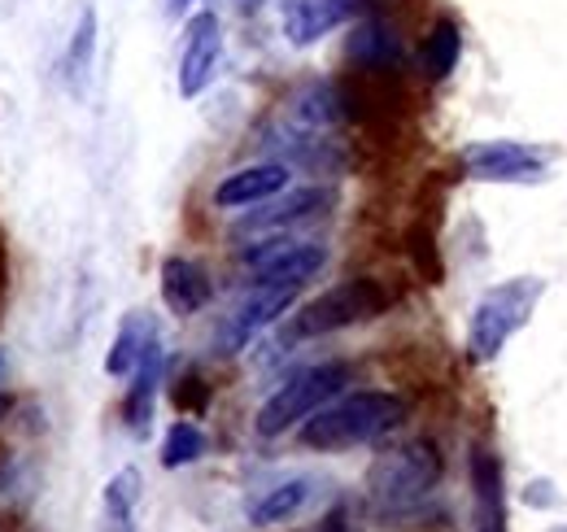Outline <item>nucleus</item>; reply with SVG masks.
<instances>
[{
  "mask_svg": "<svg viewBox=\"0 0 567 532\" xmlns=\"http://www.w3.org/2000/svg\"><path fill=\"white\" fill-rule=\"evenodd\" d=\"M389 293L380 279L371 275H354V279H341L332 284L328 293L310 297L292 324H288V336L292 340H319V336H332V332H346V328H358V324H371L389 310Z\"/></svg>",
  "mask_w": 567,
  "mask_h": 532,
  "instance_id": "obj_5",
  "label": "nucleus"
},
{
  "mask_svg": "<svg viewBox=\"0 0 567 532\" xmlns=\"http://www.w3.org/2000/svg\"><path fill=\"white\" fill-rule=\"evenodd\" d=\"M542 297H546V279H537V275H511L494 288H485L467 319V358L481 367L494 362L506 349V340L528 328Z\"/></svg>",
  "mask_w": 567,
  "mask_h": 532,
  "instance_id": "obj_3",
  "label": "nucleus"
},
{
  "mask_svg": "<svg viewBox=\"0 0 567 532\" xmlns=\"http://www.w3.org/2000/svg\"><path fill=\"white\" fill-rule=\"evenodd\" d=\"M406 419V401L384 389H362V393H341L328 406H319L306 423H301V446L315 454H346L358 446H371L380 437H389L398 423Z\"/></svg>",
  "mask_w": 567,
  "mask_h": 532,
  "instance_id": "obj_1",
  "label": "nucleus"
},
{
  "mask_svg": "<svg viewBox=\"0 0 567 532\" xmlns=\"http://www.w3.org/2000/svg\"><path fill=\"white\" fill-rule=\"evenodd\" d=\"M346 53H350V62H354L358 70H371V74L402 66V40H398L393 27L380 22V18H362V22H358L350 44H346Z\"/></svg>",
  "mask_w": 567,
  "mask_h": 532,
  "instance_id": "obj_16",
  "label": "nucleus"
},
{
  "mask_svg": "<svg viewBox=\"0 0 567 532\" xmlns=\"http://www.w3.org/2000/svg\"><path fill=\"white\" fill-rule=\"evenodd\" d=\"M144 493V475L136 467H123L110 475L105 493H101V507H105V520L110 532H136V507H141Z\"/></svg>",
  "mask_w": 567,
  "mask_h": 532,
  "instance_id": "obj_21",
  "label": "nucleus"
},
{
  "mask_svg": "<svg viewBox=\"0 0 567 532\" xmlns=\"http://www.w3.org/2000/svg\"><path fill=\"white\" fill-rule=\"evenodd\" d=\"M350 380H354V367L341 362V358H328V362H315V367L288 376L280 389L258 406V415H254V432L267 437V441H276V437H284V432L301 428L319 406H328L332 398H341Z\"/></svg>",
  "mask_w": 567,
  "mask_h": 532,
  "instance_id": "obj_4",
  "label": "nucleus"
},
{
  "mask_svg": "<svg viewBox=\"0 0 567 532\" xmlns=\"http://www.w3.org/2000/svg\"><path fill=\"white\" fill-rule=\"evenodd\" d=\"M188 4H193V0H166V13H171V18H184Z\"/></svg>",
  "mask_w": 567,
  "mask_h": 532,
  "instance_id": "obj_24",
  "label": "nucleus"
},
{
  "mask_svg": "<svg viewBox=\"0 0 567 532\" xmlns=\"http://www.w3.org/2000/svg\"><path fill=\"white\" fill-rule=\"evenodd\" d=\"M280 27H284V40L292 49H310L328 31H337L341 18H337V9L328 0H280Z\"/></svg>",
  "mask_w": 567,
  "mask_h": 532,
  "instance_id": "obj_17",
  "label": "nucleus"
},
{
  "mask_svg": "<svg viewBox=\"0 0 567 532\" xmlns=\"http://www.w3.org/2000/svg\"><path fill=\"white\" fill-rule=\"evenodd\" d=\"M458 166L476 184H537L546 180L550 153L528 140H476L458 153Z\"/></svg>",
  "mask_w": 567,
  "mask_h": 532,
  "instance_id": "obj_8",
  "label": "nucleus"
},
{
  "mask_svg": "<svg viewBox=\"0 0 567 532\" xmlns=\"http://www.w3.org/2000/svg\"><path fill=\"white\" fill-rule=\"evenodd\" d=\"M332 188H319V184H310V188H284L276 193L271 201H262L258 209H249L245 218H240V236H284V232H292V227H301V223H315V218H323L328 209H332Z\"/></svg>",
  "mask_w": 567,
  "mask_h": 532,
  "instance_id": "obj_9",
  "label": "nucleus"
},
{
  "mask_svg": "<svg viewBox=\"0 0 567 532\" xmlns=\"http://www.w3.org/2000/svg\"><path fill=\"white\" fill-rule=\"evenodd\" d=\"M92 66H96V9L83 4L79 18H74L71 44H66V53H62V83H66L71 96H83V92H87Z\"/></svg>",
  "mask_w": 567,
  "mask_h": 532,
  "instance_id": "obj_18",
  "label": "nucleus"
},
{
  "mask_svg": "<svg viewBox=\"0 0 567 532\" xmlns=\"http://www.w3.org/2000/svg\"><path fill=\"white\" fill-rule=\"evenodd\" d=\"M223 66V22L218 13L202 9L188 18L184 27V53H179V96L197 101L214 83V74Z\"/></svg>",
  "mask_w": 567,
  "mask_h": 532,
  "instance_id": "obj_10",
  "label": "nucleus"
},
{
  "mask_svg": "<svg viewBox=\"0 0 567 532\" xmlns=\"http://www.w3.org/2000/svg\"><path fill=\"white\" fill-rule=\"evenodd\" d=\"M236 4H240V9H245V13H249V9H258V4H262V0H236Z\"/></svg>",
  "mask_w": 567,
  "mask_h": 532,
  "instance_id": "obj_26",
  "label": "nucleus"
},
{
  "mask_svg": "<svg viewBox=\"0 0 567 532\" xmlns=\"http://www.w3.org/2000/svg\"><path fill=\"white\" fill-rule=\"evenodd\" d=\"M288 180H292V166H284V162H254V166H240V171H231V175H223L218 184H214V205L218 209H249V205H262V201H271L276 193L288 188Z\"/></svg>",
  "mask_w": 567,
  "mask_h": 532,
  "instance_id": "obj_12",
  "label": "nucleus"
},
{
  "mask_svg": "<svg viewBox=\"0 0 567 532\" xmlns=\"http://www.w3.org/2000/svg\"><path fill=\"white\" fill-rule=\"evenodd\" d=\"M310 475H288L280 484H267L254 502H249V524L254 529H280L288 520H297L310 502Z\"/></svg>",
  "mask_w": 567,
  "mask_h": 532,
  "instance_id": "obj_15",
  "label": "nucleus"
},
{
  "mask_svg": "<svg viewBox=\"0 0 567 532\" xmlns=\"http://www.w3.org/2000/svg\"><path fill=\"white\" fill-rule=\"evenodd\" d=\"M214 297V284L206 275V266L184 258V254H171L162 263V301L175 319H193L197 310H206Z\"/></svg>",
  "mask_w": 567,
  "mask_h": 532,
  "instance_id": "obj_13",
  "label": "nucleus"
},
{
  "mask_svg": "<svg viewBox=\"0 0 567 532\" xmlns=\"http://www.w3.org/2000/svg\"><path fill=\"white\" fill-rule=\"evenodd\" d=\"M206 454V432L193 423V419H175L162 437V467L166 471H179V467L197 463Z\"/></svg>",
  "mask_w": 567,
  "mask_h": 532,
  "instance_id": "obj_22",
  "label": "nucleus"
},
{
  "mask_svg": "<svg viewBox=\"0 0 567 532\" xmlns=\"http://www.w3.org/2000/svg\"><path fill=\"white\" fill-rule=\"evenodd\" d=\"M441 450L436 441L415 437V441H402L384 454H375V463L367 467V498L380 515H402L411 507H420L427 493L441 484Z\"/></svg>",
  "mask_w": 567,
  "mask_h": 532,
  "instance_id": "obj_2",
  "label": "nucleus"
},
{
  "mask_svg": "<svg viewBox=\"0 0 567 532\" xmlns=\"http://www.w3.org/2000/svg\"><path fill=\"white\" fill-rule=\"evenodd\" d=\"M458 58H463V31H458V22H454V18H436L424 35L420 66H424V74L432 83H441V79L454 74Z\"/></svg>",
  "mask_w": 567,
  "mask_h": 532,
  "instance_id": "obj_20",
  "label": "nucleus"
},
{
  "mask_svg": "<svg viewBox=\"0 0 567 532\" xmlns=\"http://www.w3.org/2000/svg\"><path fill=\"white\" fill-rule=\"evenodd\" d=\"M162 371H166V349H162V336L148 340L144 358L136 362V371L127 376V398H123V428L144 441L153 432V410H157V389H162Z\"/></svg>",
  "mask_w": 567,
  "mask_h": 532,
  "instance_id": "obj_11",
  "label": "nucleus"
},
{
  "mask_svg": "<svg viewBox=\"0 0 567 532\" xmlns=\"http://www.w3.org/2000/svg\"><path fill=\"white\" fill-rule=\"evenodd\" d=\"M157 336V324L144 315V310H132L123 324H118V332L110 340V354H105V376H114V380H127L132 371H136V362L144 358V349H148V340Z\"/></svg>",
  "mask_w": 567,
  "mask_h": 532,
  "instance_id": "obj_19",
  "label": "nucleus"
},
{
  "mask_svg": "<svg viewBox=\"0 0 567 532\" xmlns=\"http://www.w3.org/2000/svg\"><path fill=\"white\" fill-rule=\"evenodd\" d=\"M328 4L337 9L341 22H354V18H362V9H367V0H328Z\"/></svg>",
  "mask_w": 567,
  "mask_h": 532,
  "instance_id": "obj_23",
  "label": "nucleus"
},
{
  "mask_svg": "<svg viewBox=\"0 0 567 532\" xmlns=\"http://www.w3.org/2000/svg\"><path fill=\"white\" fill-rule=\"evenodd\" d=\"M472 515H476V532H506V484H502V463L489 446L472 450Z\"/></svg>",
  "mask_w": 567,
  "mask_h": 532,
  "instance_id": "obj_14",
  "label": "nucleus"
},
{
  "mask_svg": "<svg viewBox=\"0 0 567 532\" xmlns=\"http://www.w3.org/2000/svg\"><path fill=\"white\" fill-rule=\"evenodd\" d=\"M297 293H301V284H249L245 297L218 319V328H214V354H223V358L240 354L254 336L267 332L271 324H280L284 315L297 306Z\"/></svg>",
  "mask_w": 567,
  "mask_h": 532,
  "instance_id": "obj_6",
  "label": "nucleus"
},
{
  "mask_svg": "<svg viewBox=\"0 0 567 532\" xmlns=\"http://www.w3.org/2000/svg\"><path fill=\"white\" fill-rule=\"evenodd\" d=\"M240 266L249 270V284H306L328 266V245L301 241L292 232L284 236H258L245 254Z\"/></svg>",
  "mask_w": 567,
  "mask_h": 532,
  "instance_id": "obj_7",
  "label": "nucleus"
},
{
  "mask_svg": "<svg viewBox=\"0 0 567 532\" xmlns=\"http://www.w3.org/2000/svg\"><path fill=\"white\" fill-rule=\"evenodd\" d=\"M9 410H13V398H9V393H0V419H4Z\"/></svg>",
  "mask_w": 567,
  "mask_h": 532,
  "instance_id": "obj_25",
  "label": "nucleus"
}]
</instances>
